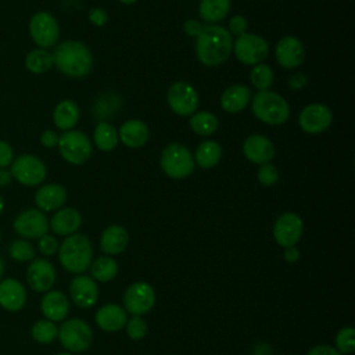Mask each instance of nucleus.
I'll return each instance as SVG.
<instances>
[{
  "label": "nucleus",
  "instance_id": "39",
  "mask_svg": "<svg viewBox=\"0 0 355 355\" xmlns=\"http://www.w3.org/2000/svg\"><path fill=\"white\" fill-rule=\"evenodd\" d=\"M126 333L132 340H140L147 333V324L140 316H133L126 322Z\"/></svg>",
  "mask_w": 355,
  "mask_h": 355
},
{
  "label": "nucleus",
  "instance_id": "24",
  "mask_svg": "<svg viewBox=\"0 0 355 355\" xmlns=\"http://www.w3.org/2000/svg\"><path fill=\"white\" fill-rule=\"evenodd\" d=\"M252 92L245 85L229 86L220 96V105L226 112L234 114L243 111L251 101Z\"/></svg>",
  "mask_w": 355,
  "mask_h": 355
},
{
  "label": "nucleus",
  "instance_id": "18",
  "mask_svg": "<svg viewBox=\"0 0 355 355\" xmlns=\"http://www.w3.org/2000/svg\"><path fill=\"white\" fill-rule=\"evenodd\" d=\"M243 153L248 161L263 165L269 164L275 157L273 143L263 135H251L243 143Z\"/></svg>",
  "mask_w": 355,
  "mask_h": 355
},
{
  "label": "nucleus",
  "instance_id": "53",
  "mask_svg": "<svg viewBox=\"0 0 355 355\" xmlns=\"http://www.w3.org/2000/svg\"><path fill=\"white\" fill-rule=\"evenodd\" d=\"M121 3H123V4H133V3H136L137 0H119Z\"/></svg>",
  "mask_w": 355,
  "mask_h": 355
},
{
  "label": "nucleus",
  "instance_id": "23",
  "mask_svg": "<svg viewBox=\"0 0 355 355\" xmlns=\"http://www.w3.org/2000/svg\"><path fill=\"white\" fill-rule=\"evenodd\" d=\"M51 230L60 236L73 234L82 225L80 214L71 207L60 208L49 222Z\"/></svg>",
  "mask_w": 355,
  "mask_h": 355
},
{
  "label": "nucleus",
  "instance_id": "51",
  "mask_svg": "<svg viewBox=\"0 0 355 355\" xmlns=\"http://www.w3.org/2000/svg\"><path fill=\"white\" fill-rule=\"evenodd\" d=\"M4 205H6V204H4V198H3L1 194H0V215H1V212L4 211Z\"/></svg>",
  "mask_w": 355,
  "mask_h": 355
},
{
  "label": "nucleus",
  "instance_id": "38",
  "mask_svg": "<svg viewBox=\"0 0 355 355\" xmlns=\"http://www.w3.org/2000/svg\"><path fill=\"white\" fill-rule=\"evenodd\" d=\"M336 347L340 354H351L355 349V330L352 327L341 329L336 336Z\"/></svg>",
  "mask_w": 355,
  "mask_h": 355
},
{
  "label": "nucleus",
  "instance_id": "11",
  "mask_svg": "<svg viewBox=\"0 0 355 355\" xmlns=\"http://www.w3.org/2000/svg\"><path fill=\"white\" fill-rule=\"evenodd\" d=\"M166 101L175 114L189 116L197 110L200 98L197 90L190 83L180 80L169 86L166 92Z\"/></svg>",
  "mask_w": 355,
  "mask_h": 355
},
{
  "label": "nucleus",
  "instance_id": "26",
  "mask_svg": "<svg viewBox=\"0 0 355 355\" xmlns=\"http://www.w3.org/2000/svg\"><path fill=\"white\" fill-rule=\"evenodd\" d=\"M119 140L130 147V148H139L144 146L150 137V132L147 125L143 121L139 119H129L122 123L118 133Z\"/></svg>",
  "mask_w": 355,
  "mask_h": 355
},
{
  "label": "nucleus",
  "instance_id": "42",
  "mask_svg": "<svg viewBox=\"0 0 355 355\" xmlns=\"http://www.w3.org/2000/svg\"><path fill=\"white\" fill-rule=\"evenodd\" d=\"M14 150L11 147V144L6 140L0 139V169L1 168H7L11 165V162L14 161Z\"/></svg>",
  "mask_w": 355,
  "mask_h": 355
},
{
  "label": "nucleus",
  "instance_id": "32",
  "mask_svg": "<svg viewBox=\"0 0 355 355\" xmlns=\"http://www.w3.org/2000/svg\"><path fill=\"white\" fill-rule=\"evenodd\" d=\"M89 268L92 277L103 283L112 280L118 273V263L111 257H100L94 259Z\"/></svg>",
  "mask_w": 355,
  "mask_h": 355
},
{
  "label": "nucleus",
  "instance_id": "29",
  "mask_svg": "<svg viewBox=\"0 0 355 355\" xmlns=\"http://www.w3.org/2000/svg\"><path fill=\"white\" fill-rule=\"evenodd\" d=\"M53 65V53H50L47 49L36 47L25 55V68L32 73H46L51 69Z\"/></svg>",
  "mask_w": 355,
  "mask_h": 355
},
{
  "label": "nucleus",
  "instance_id": "7",
  "mask_svg": "<svg viewBox=\"0 0 355 355\" xmlns=\"http://www.w3.org/2000/svg\"><path fill=\"white\" fill-rule=\"evenodd\" d=\"M58 150L67 162L72 165H82L92 155V143L83 132L71 129L60 136Z\"/></svg>",
  "mask_w": 355,
  "mask_h": 355
},
{
  "label": "nucleus",
  "instance_id": "4",
  "mask_svg": "<svg viewBox=\"0 0 355 355\" xmlns=\"http://www.w3.org/2000/svg\"><path fill=\"white\" fill-rule=\"evenodd\" d=\"M254 115L268 125H282L290 116V105L284 97L272 90H259L251 98Z\"/></svg>",
  "mask_w": 355,
  "mask_h": 355
},
{
  "label": "nucleus",
  "instance_id": "33",
  "mask_svg": "<svg viewBox=\"0 0 355 355\" xmlns=\"http://www.w3.org/2000/svg\"><path fill=\"white\" fill-rule=\"evenodd\" d=\"M94 143L96 146L101 150V151H111L116 147L119 137H118V132L115 130V128L108 123V122H100L96 129H94V135H93Z\"/></svg>",
  "mask_w": 355,
  "mask_h": 355
},
{
  "label": "nucleus",
  "instance_id": "31",
  "mask_svg": "<svg viewBox=\"0 0 355 355\" xmlns=\"http://www.w3.org/2000/svg\"><path fill=\"white\" fill-rule=\"evenodd\" d=\"M230 11V0H201L198 6L200 17L208 24L222 21Z\"/></svg>",
  "mask_w": 355,
  "mask_h": 355
},
{
  "label": "nucleus",
  "instance_id": "5",
  "mask_svg": "<svg viewBox=\"0 0 355 355\" xmlns=\"http://www.w3.org/2000/svg\"><path fill=\"white\" fill-rule=\"evenodd\" d=\"M161 168L172 179H183L193 173L194 158L191 153L179 143L166 146L161 153Z\"/></svg>",
  "mask_w": 355,
  "mask_h": 355
},
{
  "label": "nucleus",
  "instance_id": "43",
  "mask_svg": "<svg viewBox=\"0 0 355 355\" xmlns=\"http://www.w3.org/2000/svg\"><path fill=\"white\" fill-rule=\"evenodd\" d=\"M247 26H248V22L243 15H234L229 21V33L240 36V35L245 33Z\"/></svg>",
  "mask_w": 355,
  "mask_h": 355
},
{
  "label": "nucleus",
  "instance_id": "3",
  "mask_svg": "<svg viewBox=\"0 0 355 355\" xmlns=\"http://www.w3.org/2000/svg\"><path fill=\"white\" fill-rule=\"evenodd\" d=\"M60 263L71 273H82L89 269L93 259L90 240L80 233L67 236L58 247Z\"/></svg>",
  "mask_w": 355,
  "mask_h": 355
},
{
  "label": "nucleus",
  "instance_id": "10",
  "mask_svg": "<svg viewBox=\"0 0 355 355\" xmlns=\"http://www.w3.org/2000/svg\"><path fill=\"white\" fill-rule=\"evenodd\" d=\"M233 50L237 60L245 65L261 64L269 54L266 40L255 33H243L237 36Z\"/></svg>",
  "mask_w": 355,
  "mask_h": 355
},
{
  "label": "nucleus",
  "instance_id": "21",
  "mask_svg": "<svg viewBox=\"0 0 355 355\" xmlns=\"http://www.w3.org/2000/svg\"><path fill=\"white\" fill-rule=\"evenodd\" d=\"M26 301V290L24 284L15 279L0 282V305L10 312H17L24 308Z\"/></svg>",
  "mask_w": 355,
  "mask_h": 355
},
{
  "label": "nucleus",
  "instance_id": "1",
  "mask_svg": "<svg viewBox=\"0 0 355 355\" xmlns=\"http://www.w3.org/2000/svg\"><path fill=\"white\" fill-rule=\"evenodd\" d=\"M233 50V39L229 31L216 24L202 25L196 37V53L198 60L207 67L223 64Z\"/></svg>",
  "mask_w": 355,
  "mask_h": 355
},
{
  "label": "nucleus",
  "instance_id": "55",
  "mask_svg": "<svg viewBox=\"0 0 355 355\" xmlns=\"http://www.w3.org/2000/svg\"><path fill=\"white\" fill-rule=\"evenodd\" d=\"M0 240H1V234H0Z\"/></svg>",
  "mask_w": 355,
  "mask_h": 355
},
{
  "label": "nucleus",
  "instance_id": "12",
  "mask_svg": "<svg viewBox=\"0 0 355 355\" xmlns=\"http://www.w3.org/2000/svg\"><path fill=\"white\" fill-rule=\"evenodd\" d=\"M155 305V291L144 282H136L130 284L123 294L125 311L133 316L146 315Z\"/></svg>",
  "mask_w": 355,
  "mask_h": 355
},
{
  "label": "nucleus",
  "instance_id": "52",
  "mask_svg": "<svg viewBox=\"0 0 355 355\" xmlns=\"http://www.w3.org/2000/svg\"><path fill=\"white\" fill-rule=\"evenodd\" d=\"M3 273H4V263H3V261L0 259V279L3 277Z\"/></svg>",
  "mask_w": 355,
  "mask_h": 355
},
{
  "label": "nucleus",
  "instance_id": "49",
  "mask_svg": "<svg viewBox=\"0 0 355 355\" xmlns=\"http://www.w3.org/2000/svg\"><path fill=\"white\" fill-rule=\"evenodd\" d=\"M298 258H300V251L295 248V245L286 248V251H284V259H286L287 262H295V261H298Z\"/></svg>",
  "mask_w": 355,
  "mask_h": 355
},
{
  "label": "nucleus",
  "instance_id": "35",
  "mask_svg": "<svg viewBox=\"0 0 355 355\" xmlns=\"http://www.w3.org/2000/svg\"><path fill=\"white\" fill-rule=\"evenodd\" d=\"M31 333L35 341L40 344H49L58 337V327L55 326L54 322L49 319H42L32 326Z\"/></svg>",
  "mask_w": 355,
  "mask_h": 355
},
{
  "label": "nucleus",
  "instance_id": "50",
  "mask_svg": "<svg viewBox=\"0 0 355 355\" xmlns=\"http://www.w3.org/2000/svg\"><path fill=\"white\" fill-rule=\"evenodd\" d=\"M12 175L10 172V169L7 168H1L0 169V187H6L12 182Z\"/></svg>",
  "mask_w": 355,
  "mask_h": 355
},
{
  "label": "nucleus",
  "instance_id": "36",
  "mask_svg": "<svg viewBox=\"0 0 355 355\" xmlns=\"http://www.w3.org/2000/svg\"><path fill=\"white\" fill-rule=\"evenodd\" d=\"M250 79H251V83L258 90H269V87L273 85L275 73L269 65L261 62V64L254 65Z\"/></svg>",
  "mask_w": 355,
  "mask_h": 355
},
{
  "label": "nucleus",
  "instance_id": "14",
  "mask_svg": "<svg viewBox=\"0 0 355 355\" xmlns=\"http://www.w3.org/2000/svg\"><path fill=\"white\" fill-rule=\"evenodd\" d=\"M331 110L320 103H312L305 105L298 116V123L301 129L311 135L324 132L331 125Z\"/></svg>",
  "mask_w": 355,
  "mask_h": 355
},
{
  "label": "nucleus",
  "instance_id": "17",
  "mask_svg": "<svg viewBox=\"0 0 355 355\" xmlns=\"http://www.w3.org/2000/svg\"><path fill=\"white\" fill-rule=\"evenodd\" d=\"M275 55L277 62L287 69L297 68L304 62L305 49L301 40L295 36L282 37L275 49Z\"/></svg>",
  "mask_w": 355,
  "mask_h": 355
},
{
  "label": "nucleus",
  "instance_id": "37",
  "mask_svg": "<svg viewBox=\"0 0 355 355\" xmlns=\"http://www.w3.org/2000/svg\"><path fill=\"white\" fill-rule=\"evenodd\" d=\"M8 252H10L12 259L19 261V262H26V261L33 259L35 254H36L33 245L29 241L24 240V239H18V240L11 241V244L8 247Z\"/></svg>",
  "mask_w": 355,
  "mask_h": 355
},
{
  "label": "nucleus",
  "instance_id": "16",
  "mask_svg": "<svg viewBox=\"0 0 355 355\" xmlns=\"http://www.w3.org/2000/svg\"><path fill=\"white\" fill-rule=\"evenodd\" d=\"M26 280L32 290L37 293L49 291L55 282V269L53 263L44 258L33 259L28 266Z\"/></svg>",
  "mask_w": 355,
  "mask_h": 355
},
{
  "label": "nucleus",
  "instance_id": "27",
  "mask_svg": "<svg viewBox=\"0 0 355 355\" xmlns=\"http://www.w3.org/2000/svg\"><path fill=\"white\" fill-rule=\"evenodd\" d=\"M129 243L128 230L119 225L108 226L100 239V248L103 252L108 255L121 254Z\"/></svg>",
  "mask_w": 355,
  "mask_h": 355
},
{
  "label": "nucleus",
  "instance_id": "44",
  "mask_svg": "<svg viewBox=\"0 0 355 355\" xmlns=\"http://www.w3.org/2000/svg\"><path fill=\"white\" fill-rule=\"evenodd\" d=\"M89 19L96 26H104L108 22V12L104 8L94 7L89 12Z\"/></svg>",
  "mask_w": 355,
  "mask_h": 355
},
{
  "label": "nucleus",
  "instance_id": "19",
  "mask_svg": "<svg viewBox=\"0 0 355 355\" xmlns=\"http://www.w3.org/2000/svg\"><path fill=\"white\" fill-rule=\"evenodd\" d=\"M72 301L80 308H90L98 300V287L93 277L80 275L72 279L69 284Z\"/></svg>",
  "mask_w": 355,
  "mask_h": 355
},
{
  "label": "nucleus",
  "instance_id": "13",
  "mask_svg": "<svg viewBox=\"0 0 355 355\" xmlns=\"http://www.w3.org/2000/svg\"><path fill=\"white\" fill-rule=\"evenodd\" d=\"M12 227L24 239H39L47 234L50 225L44 212L36 208H28L15 216Z\"/></svg>",
  "mask_w": 355,
  "mask_h": 355
},
{
  "label": "nucleus",
  "instance_id": "8",
  "mask_svg": "<svg viewBox=\"0 0 355 355\" xmlns=\"http://www.w3.org/2000/svg\"><path fill=\"white\" fill-rule=\"evenodd\" d=\"M29 35L40 49H50L57 44L60 37V25L47 11H37L29 19Z\"/></svg>",
  "mask_w": 355,
  "mask_h": 355
},
{
  "label": "nucleus",
  "instance_id": "45",
  "mask_svg": "<svg viewBox=\"0 0 355 355\" xmlns=\"http://www.w3.org/2000/svg\"><path fill=\"white\" fill-rule=\"evenodd\" d=\"M58 140H60L58 133L51 129H47L40 135V143L46 148H53V147L58 146Z\"/></svg>",
  "mask_w": 355,
  "mask_h": 355
},
{
  "label": "nucleus",
  "instance_id": "28",
  "mask_svg": "<svg viewBox=\"0 0 355 355\" xmlns=\"http://www.w3.org/2000/svg\"><path fill=\"white\" fill-rule=\"evenodd\" d=\"M79 107L73 100L60 101L53 111V122L61 130H71L79 121Z\"/></svg>",
  "mask_w": 355,
  "mask_h": 355
},
{
  "label": "nucleus",
  "instance_id": "20",
  "mask_svg": "<svg viewBox=\"0 0 355 355\" xmlns=\"http://www.w3.org/2000/svg\"><path fill=\"white\" fill-rule=\"evenodd\" d=\"M67 201V190L58 183H47L40 186L35 193V204L42 212L60 209Z\"/></svg>",
  "mask_w": 355,
  "mask_h": 355
},
{
  "label": "nucleus",
  "instance_id": "46",
  "mask_svg": "<svg viewBox=\"0 0 355 355\" xmlns=\"http://www.w3.org/2000/svg\"><path fill=\"white\" fill-rule=\"evenodd\" d=\"M308 83V78L305 73H301V72H297V73H293L290 78H288V87L293 89V90H300L302 87H305Z\"/></svg>",
  "mask_w": 355,
  "mask_h": 355
},
{
  "label": "nucleus",
  "instance_id": "9",
  "mask_svg": "<svg viewBox=\"0 0 355 355\" xmlns=\"http://www.w3.org/2000/svg\"><path fill=\"white\" fill-rule=\"evenodd\" d=\"M58 338L65 349L71 352H82L92 345L93 331L85 320L69 319L58 329Z\"/></svg>",
  "mask_w": 355,
  "mask_h": 355
},
{
  "label": "nucleus",
  "instance_id": "47",
  "mask_svg": "<svg viewBox=\"0 0 355 355\" xmlns=\"http://www.w3.org/2000/svg\"><path fill=\"white\" fill-rule=\"evenodd\" d=\"M308 355H341V354L331 345L320 344V345H315L313 348H311L308 351Z\"/></svg>",
  "mask_w": 355,
  "mask_h": 355
},
{
  "label": "nucleus",
  "instance_id": "30",
  "mask_svg": "<svg viewBox=\"0 0 355 355\" xmlns=\"http://www.w3.org/2000/svg\"><path fill=\"white\" fill-rule=\"evenodd\" d=\"M222 158V147L218 141L214 140H205L200 143V146L196 150L194 162H197L198 166L208 169L215 166Z\"/></svg>",
  "mask_w": 355,
  "mask_h": 355
},
{
  "label": "nucleus",
  "instance_id": "6",
  "mask_svg": "<svg viewBox=\"0 0 355 355\" xmlns=\"http://www.w3.org/2000/svg\"><path fill=\"white\" fill-rule=\"evenodd\" d=\"M12 178L28 187L39 186L47 176V168L44 162L33 154H21L10 165Z\"/></svg>",
  "mask_w": 355,
  "mask_h": 355
},
{
  "label": "nucleus",
  "instance_id": "40",
  "mask_svg": "<svg viewBox=\"0 0 355 355\" xmlns=\"http://www.w3.org/2000/svg\"><path fill=\"white\" fill-rule=\"evenodd\" d=\"M258 180L261 184L263 186H273L277 179H279V172H277V168L272 164H263L259 166L258 169Z\"/></svg>",
  "mask_w": 355,
  "mask_h": 355
},
{
  "label": "nucleus",
  "instance_id": "41",
  "mask_svg": "<svg viewBox=\"0 0 355 355\" xmlns=\"http://www.w3.org/2000/svg\"><path fill=\"white\" fill-rule=\"evenodd\" d=\"M39 251L46 257H51L58 251V241L50 234H43L39 237Z\"/></svg>",
  "mask_w": 355,
  "mask_h": 355
},
{
  "label": "nucleus",
  "instance_id": "15",
  "mask_svg": "<svg viewBox=\"0 0 355 355\" xmlns=\"http://www.w3.org/2000/svg\"><path fill=\"white\" fill-rule=\"evenodd\" d=\"M302 230V219L294 212H284L276 219L273 225V237L277 244L287 248L295 245L300 241Z\"/></svg>",
  "mask_w": 355,
  "mask_h": 355
},
{
  "label": "nucleus",
  "instance_id": "25",
  "mask_svg": "<svg viewBox=\"0 0 355 355\" xmlns=\"http://www.w3.org/2000/svg\"><path fill=\"white\" fill-rule=\"evenodd\" d=\"M128 322L126 311L116 304L103 305L96 312V323L105 331H118Z\"/></svg>",
  "mask_w": 355,
  "mask_h": 355
},
{
  "label": "nucleus",
  "instance_id": "22",
  "mask_svg": "<svg viewBox=\"0 0 355 355\" xmlns=\"http://www.w3.org/2000/svg\"><path fill=\"white\" fill-rule=\"evenodd\" d=\"M42 313L51 322L64 320L69 312V301L61 291H47L40 301Z\"/></svg>",
  "mask_w": 355,
  "mask_h": 355
},
{
  "label": "nucleus",
  "instance_id": "48",
  "mask_svg": "<svg viewBox=\"0 0 355 355\" xmlns=\"http://www.w3.org/2000/svg\"><path fill=\"white\" fill-rule=\"evenodd\" d=\"M201 29H202V25L197 19H189L183 25L184 33L189 36H193V37H197L200 35Z\"/></svg>",
  "mask_w": 355,
  "mask_h": 355
},
{
  "label": "nucleus",
  "instance_id": "2",
  "mask_svg": "<svg viewBox=\"0 0 355 355\" xmlns=\"http://www.w3.org/2000/svg\"><path fill=\"white\" fill-rule=\"evenodd\" d=\"M54 65L67 76L82 78L93 68V54L86 44L78 40H64L53 51Z\"/></svg>",
  "mask_w": 355,
  "mask_h": 355
},
{
  "label": "nucleus",
  "instance_id": "34",
  "mask_svg": "<svg viewBox=\"0 0 355 355\" xmlns=\"http://www.w3.org/2000/svg\"><path fill=\"white\" fill-rule=\"evenodd\" d=\"M191 130L200 136H209L218 129V118L208 111H200L191 114L189 119Z\"/></svg>",
  "mask_w": 355,
  "mask_h": 355
},
{
  "label": "nucleus",
  "instance_id": "54",
  "mask_svg": "<svg viewBox=\"0 0 355 355\" xmlns=\"http://www.w3.org/2000/svg\"><path fill=\"white\" fill-rule=\"evenodd\" d=\"M57 355H72V354H68V352H61V354H57Z\"/></svg>",
  "mask_w": 355,
  "mask_h": 355
}]
</instances>
